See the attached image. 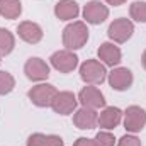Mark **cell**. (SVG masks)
<instances>
[{"instance_id": "1", "label": "cell", "mask_w": 146, "mask_h": 146, "mask_svg": "<svg viewBox=\"0 0 146 146\" xmlns=\"http://www.w3.org/2000/svg\"><path fill=\"white\" fill-rule=\"evenodd\" d=\"M88 41V27L82 21H73L63 29V46L65 49H80Z\"/></svg>"}, {"instance_id": "17", "label": "cell", "mask_w": 146, "mask_h": 146, "mask_svg": "<svg viewBox=\"0 0 146 146\" xmlns=\"http://www.w3.org/2000/svg\"><path fill=\"white\" fill-rule=\"evenodd\" d=\"M27 146H65L63 139L56 134L34 133L27 138Z\"/></svg>"}, {"instance_id": "21", "label": "cell", "mask_w": 146, "mask_h": 146, "mask_svg": "<svg viewBox=\"0 0 146 146\" xmlns=\"http://www.w3.org/2000/svg\"><path fill=\"white\" fill-rule=\"evenodd\" d=\"M15 78L9 72H0V95H7L14 90Z\"/></svg>"}, {"instance_id": "3", "label": "cell", "mask_w": 146, "mask_h": 146, "mask_svg": "<svg viewBox=\"0 0 146 146\" xmlns=\"http://www.w3.org/2000/svg\"><path fill=\"white\" fill-rule=\"evenodd\" d=\"M56 94H58V90H56L54 85H51V83H37L27 92V97L36 107H51Z\"/></svg>"}, {"instance_id": "27", "label": "cell", "mask_w": 146, "mask_h": 146, "mask_svg": "<svg viewBox=\"0 0 146 146\" xmlns=\"http://www.w3.org/2000/svg\"><path fill=\"white\" fill-rule=\"evenodd\" d=\"M0 58H2V56H0ZM0 63H2V60H0Z\"/></svg>"}, {"instance_id": "13", "label": "cell", "mask_w": 146, "mask_h": 146, "mask_svg": "<svg viewBox=\"0 0 146 146\" xmlns=\"http://www.w3.org/2000/svg\"><path fill=\"white\" fill-rule=\"evenodd\" d=\"M97 56L100 63H104L106 66H112V68L122 61V53L119 46H115L114 42H102L97 49Z\"/></svg>"}, {"instance_id": "9", "label": "cell", "mask_w": 146, "mask_h": 146, "mask_svg": "<svg viewBox=\"0 0 146 146\" xmlns=\"http://www.w3.org/2000/svg\"><path fill=\"white\" fill-rule=\"evenodd\" d=\"M107 17H109V9H107V5H104L99 0H92L83 7V19L88 24L99 26V24L106 22Z\"/></svg>"}, {"instance_id": "22", "label": "cell", "mask_w": 146, "mask_h": 146, "mask_svg": "<svg viewBox=\"0 0 146 146\" xmlns=\"http://www.w3.org/2000/svg\"><path fill=\"white\" fill-rule=\"evenodd\" d=\"M94 141H95V145L97 146H114L115 145V138H114V134L109 133V131H99L97 134H95V138H94Z\"/></svg>"}, {"instance_id": "2", "label": "cell", "mask_w": 146, "mask_h": 146, "mask_svg": "<svg viewBox=\"0 0 146 146\" xmlns=\"http://www.w3.org/2000/svg\"><path fill=\"white\" fill-rule=\"evenodd\" d=\"M80 78L87 85H100L107 78L106 65L99 60H87L80 65Z\"/></svg>"}, {"instance_id": "18", "label": "cell", "mask_w": 146, "mask_h": 146, "mask_svg": "<svg viewBox=\"0 0 146 146\" xmlns=\"http://www.w3.org/2000/svg\"><path fill=\"white\" fill-rule=\"evenodd\" d=\"M22 14V3L21 0H0V15L14 21L19 19V15Z\"/></svg>"}, {"instance_id": "8", "label": "cell", "mask_w": 146, "mask_h": 146, "mask_svg": "<svg viewBox=\"0 0 146 146\" xmlns=\"http://www.w3.org/2000/svg\"><path fill=\"white\" fill-rule=\"evenodd\" d=\"M107 82H109V85L114 90L124 92V90L131 88V85L134 82V76H133V72L129 68L117 66V68H114L110 73H107Z\"/></svg>"}, {"instance_id": "4", "label": "cell", "mask_w": 146, "mask_h": 146, "mask_svg": "<svg viewBox=\"0 0 146 146\" xmlns=\"http://www.w3.org/2000/svg\"><path fill=\"white\" fill-rule=\"evenodd\" d=\"M133 34H134V24L126 17L114 19L109 24V29H107V36L117 44H122V42L129 41L133 37Z\"/></svg>"}, {"instance_id": "12", "label": "cell", "mask_w": 146, "mask_h": 146, "mask_svg": "<svg viewBox=\"0 0 146 146\" xmlns=\"http://www.w3.org/2000/svg\"><path fill=\"white\" fill-rule=\"evenodd\" d=\"M97 121H99V112L95 109L80 107L73 112V124L78 129H83V131L94 129L97 126Z\"/></svg>"}, {"instance_id": "25", "label": "cell", "mask_w": 146, "mask_h": 146, "mask_svg": "<svg viewBox=\"0 0 146 146\" xmlns=\"http://www.w3.org/2000/svg\"><path fill=\"white\" fill-rule=\"evenodd\" d=\"M109 5H114V7H119V5H122V3H126V0H106Z\"/></svg>"}, {"instance_id": "7", "label": "cell", "mask_w": 146, "mask_h": 146, "mask_svg": "<svg viewBox=\"0 0 146 146\" xmlns=\"http://www.w3.org/2000/svg\"><path fill=\"white\" fill-rule=\"evenodd\" d=\"M76 99L82 104V107H88V109H95V110L106 107V97L95 85L83 87Z\"/></svg>"}, {"instance_id": "26", "label": "cell", "mask_w": 146, "mask_h": 146, "mask_svg": "<svg viewBox=\"0 0 146 146\" xmlns=\"http://www.w3.org/2000/svg\"><path fill=\"white\" fill-rule=\"evenodd\" d=\"M141 63H143V68L146 70V49L143 51V54H141Z\"/></svg>"}, {"instance_id": "11", "label": "cell", "mask_w": 146, "mask_h": 146, "mask_svg": "<svg viewBox=\"0 0 146 146\" xmlns=\"http://www.w3.org/2000/svg\"><path fill=\"white\" fill-rule=\"evenodd\" d=\"M76 106H78V99L75 97L73 92H58L51 104V109L60 115H68L76 110Z\"/></svg>"}, {"instance_id": "16", "label": "cell", "mask_w": 146, "mask_h": 146, "mask_svg": "<svg viewBox=\"0 0 146 146\" xmlns=\"http://www.w3.org/2000/svg\"><path fill=\"white\" fill-rule=\"evenodd\" d=\"M80 14V7L75 0H60L54 5V15L60 21H73Z\"/></svg>"}, {"instance_id": "6", "label": "cell", "mask_w": 146, "mask_h": 146, "mask_svg": "<svg viewBox=\"0 0 146 146\" xmlns=\"http://www.w3.org/2000/svg\"><path fill=\"white\" fill-rule=\"evenodd\" d=\"M49 61H51V66L60 73H72L78 66V56L70 49H60L53 53Z\"/></svg>"}, {"instance_id": "23", "label": "cell", "mask_w": 146, "mask_h": 146, "mask_svg": "<svg viewBox=\"0 0 146 146\" xmlns=\"http://www.w3.org/2000/svg\"><path fill=\"white\" fill-rule=\"evenodd\" d=\"M117 146H143L141 145V141L134 136V134H126V136H122L119 141H117Z\"/></svg>"}, {"instance_id": "24", "label": "cell", "mask_w": 146, "mask_h": 146, "mask_svg": "<svg viewBox=\"0 0 146 146\" xmlns=\"http://www.w3.org/2000/svg\"><path fill=\"white\" fill-rule=\"evenodd\" d=\"M73 146H97V145H95V141L90 139V138H78V139L73 143Z\"/></svg>"}, {"instance_id": "14", "label": "cell", "mask_w": 146, "mask_h": 146, "mask_svg": "<svg viewBox=\"0 0 146 146\" xmlns=\"http://www.w3.org/2000/svg\"><path fill=\"white\" fill-rule=\"evenodd\" d=\"M17 34H19V37H21L24 42H27V44H37V42L42 39V36H44L41 26L36 24V22H33V21H24V22H21V24L17 26Z\"/></svg>"}, {"instance_id": "10", "label": "cell", "mask_w": 146, "mask_h": 146, "mask_svg": "<svg viewBox=\"0 0 146 146\" xmlns=\"http://www.w3.org/2000/svg\"><path fill=\"white\" fill-rule=\"evenodd\" d=\"M24 73L31 82H44L49 76V65L41 58H29L24 65Z\"/></svg>"}, {"instance_id": "19", "label": "cell", "mask_w": 146, "mask_h": 146, "mask_svg": "<svg viewBox=\"0 0 146 146\" xmlns=\"http://www.w3.org/2000/svg\"><path fill=\"white\" fill-rule=\"evenodd\" d=\"M15 48V37L9 29L0 27V56H7Z\"/></svg>"}, {"instance_id": "15", "label": "cell", "mask_w": 146, "mask_h": 146, "mask_svg": "<svg viewBox=\"0 0 146 146\" xmlns=\"http://www.w3.org/2000/svg\"><path fill=\"white\" fill-rule=\"evenodd\" d=\"M122 110L119 107H104V110L99 114V121L97 126L104 131H110L114 127H117L122 121Z\"/></svg>"}, {"instance_id": "20", "label": "cell", "mask_w": 146, "mask_h": 146, "mask_svg": "<svg viewBox=\"0 0 146 146\" xmlns=\"http://www.w3.org/2000/svg\"><path fill=\"white\" fill-rule=\"evenodd\" d=\"M129 15L133 21L136 22H146V2H141V0H136L129 5Z\"/></svg>"}, {"instance_id": "5", "label": "cell", "mask_w": 146, "mask_h": 146, "mask_svg": "<svg viewBox=\"0 0 146 146\" xmlns=\"http://www.w3.org/2000/svg\"><path fill=\"white\" fill-rule=\"evenodd\" d=\"M124 117V129L131 134L141 133L146 126V110L139 106H129L122 114Z\"/></svg>"}]
</instances>
